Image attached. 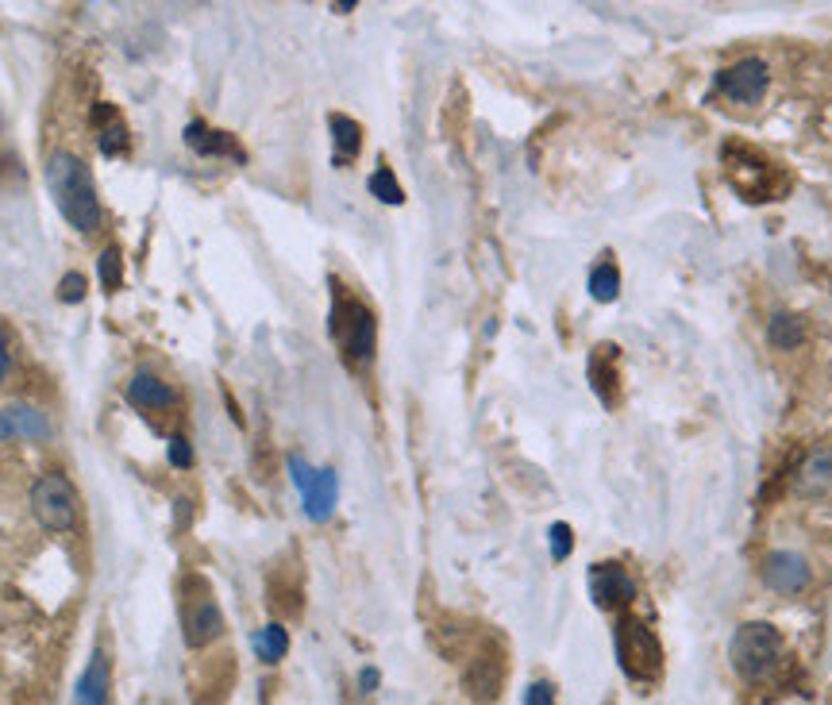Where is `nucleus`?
Listing matches in <instances>:
<instances>
[{"label":"nucleus","mask_w":832,"mask_h":705,"mask_svg":"<svg viewBox=\"0 0 832 705\" xmlns=\"http://www.w3.org/2000/svg\"><path fill=\"white\" fill-rule=\"evenodd\" d=\"M86 274H77V270H70L66 278L59 281V298L66 301V305H77V301H86Z\"/></svg>","instance_id":"nucleus-25"},{"label":"nucleus","mask_w":832,"mask_h":705,"mask_svg":"<svg viewBox=\"0 0 832 705\" xmlns=\"http://www.w3.org/2000/svg\"><path fill=\"white\" fill-rule=\"evenodd\" d=\"M47 186L54 193V204H59V213L74 224L77 231H101L104 224V209H101V197H97V186L89 178L86 162L77 159L70 151H54L51 162H47Z\"/></svg>","instance_id":"nucleus-1"},{"label":"nucleus","mask_w":832,"mask_h":705,"mask_svg":"<svg viewBox=\"0 0 832 705\" xmlns=\"http://www.w3.org/2000/svg\"><path fill=\"white\" fill-rule=\"evenodd\" d=\"M378 682H382V675L374 671V667H363V671H358V690H363V694H374Z\"/></svg>","instance_id":"nucleus-29"},{"label":"nucleus","mask_w":832,"mask_h":705,"mask_svg":"<svg viewBox=\"0 0 832 705\" xmlns=\"http://www.w3.org/2000/svg\"><path fill=\"white\" fill-rule=\"evenodd\" d=\"M764 582L774 594H798L809 587V563L798 552H771L764 559Z\"/></svg>","instance_id":"nucleus-9"},{"label":"nucleus","mask_w":832,"mask_h":705,"mask_svg":"<svg viewBox=\"0 0 832 705\" xmlns=\"http://www.w3.org/2000/svg\"><path fill=\"white\" fill-rule=\"evenodd\" d=\"M128 401L136 408H143V413H159V408H174V405H178V393L162 382V378L139 370V375L128 382Z\"/></svg>","instance_id":"nucleus-13"},{"label":"nucleus","mask_w":832,"mask_h":705,"mask_svg":"<svg viewBox=\"0 0 832 705\" xmlns=\"http://www.w3.org/2000/svg\"><path fill=\"white\" fill-rule=\"evenodd\" d=\"M9 366H12L9 343H4V336H0V382H4V375H9Z\"/></svg>","instance_id":"nucleus-30"},{"label":"nucleus","mask_w":832,"mask_h":705,"mask_svg":"<svg viewBox=\"0 0 832 705\" xmlns=\"http://www.w3.org/2000/svg\"><path fill=\"white\" fill-rule=\"evenodd\" d=\"M166 459H171L174 467H181V470L193 467V448H189L186 436H171V448H166Z\"/></svg>","instance_id":"nucleus-26"},{"label":"nucleus","mask_w":832,"mask_h":705,"mask_svg":"<svg viewBox=\"0 0 832 705\" xmlns=\"http://www.w3.org/2000/svg\"><path fill=\"white\" fill-rule=\"evenodd\" d=\"M782 652L786 647H782L779 629L767 625V620H747L729 640V659L744 679H767L782 663Z\"/></svg>","instance_id":"nucleus-3"},{"label":"nucleus","mask_w":832,"mask_h":705,"mask_svg":"<svg viewBox=\"0 0 832 705\" xmlns=\"http://www.w3.org/2000/svg\"><path fill=\"white\" fill-rule=\"evenodd\" d=\"M617 382H620L617 348H613V343H602V348L590 355V386H594V393L605 401V405H613V401H617L613 386H617Z\"/></svg>","instance_id":"nucleus-17"},{"label":"nucleus","mask_w":832,"mask_h":705,"mask_svg":"<svg viewBox=\"0 0 832 705\" xmlns=\"http://www.w3.org/2000/svg\"><path fill=\"white\" fill-rule=\"evenodd\" d=\"M794 490L802 498H821V493L832 490V451H814L802 459V467L794 470Z\"/></svg>","instance_id":"nucleus-12"},{"label":"nucleus","mask_w":832,"mask_h":705,"mask_svg":"<svg viewBox=\"0 0 832 705\" xmlns=\"http://www.w3.org/2000/svg\"><path fill=\"white\" fill-rule=\"evenodd\" d=\"M289 475H293V486H298L301 493L313 486V478H316V470L308 467V459L305 455H289Z\"/></svg>","instance_id":"nucleus-27"},{"label":"nucleus","mask_w":832,"mask_h":705,"mask_svg":"<svg viewBox=\"0 0 832 705\" xmlns=\"http://www.w3.org/2000/svg\"><path fill=\"white\" fill-rule=\"evenodd\" d=\"M112 697V671H109V659L101 652H93L89 659L86 675L77 679V697L74 705H109Z\"/></svg>","instance_id":"nucleus-14"},{"label":"nucleus","mask_w":832,"mask_h":705,"mask_svg":"<svg viewBox=\"0 0 832 705\" xmlns=\"http://www.w3.org/2000/svg\"><path fill=\"white\" fill-rule=\"evenodd\" d=\"M717 93H724L732 104H759L771 86V70L764 59H740L736 66L717 74Z\"/></svg>","instance_id":"nucleus-6"},{"label":"nucleus","mask_w":832,"mask_h":705,"mask_svg":"<svg viewBox=\"0 0 832 705\" xmlns=\"http://www.w3.org/2000/svg\"><path fill=\"white\" fill-rule=\"evenodd\" d=\"M767 336H771L774 351H798L802 343H806V324H802L794 313H774Z\"/></svg>","instance_id":"nucleus-19"},{"label":"nucleus","mask_w":832,"mask_h":705,"mask_svg":"<svg viewBox=\"0 0 832 705\" xmlns=\"http://www.w3.org/2000/svg\"><path fill=\"white\" fill-rule=\"evenodd\" d=\"M251 647H255V655L263 663H281L289 652V632L281 625H266V629H259L251 637Z\"/></svg>","instance_id":"nucleus-20"},{"label":"nucleus","mask_w":832,"mask_h":705,"mask_svg":"<svg viewBox=\"0 0 832 705\" xmlns=\"http://www.w3.org/2000/svg\"><path fill=\"white\" fill-rule=\"evenodd\" d=\"M181 632H186V644L189 647H209L224 632L220 605H216L209 594L186 597V605H181Z\"/></svg>","instance_id":"nucleus-8"},{"label":"nucleus","mask_w":832,"mask_h":705,"mask_svg":"<svg viewBox=\"0 0 832 705\" xmlns=\"http://www.w3.org/2000/svg\"><path fill=\"white\" fill-rule=\"evenodd\" d=\"M331 340L340 348V355L355 366H366L374 358V343H378V320L374 313L363 305L358 298L343 293L336 286V301H331V316H328Z\"/></svg>","instance_id":"nucleus-2"},{"label":"nucleus","mask_w":832,"mask_h":705,"mask_svg":"<svg viewBox=\"0 0 832 705\" xmlns=\"http://www.w3.org/2000/svg\"><path fill=\"white\" fill-rule=\"evenodd\" d=\"M31 513L47 532H70L77 525V490L66 475L51 470L31 486Z\"/></svg>","instance_id":"nucleus-5"},{"label":"nucleus","mask_w":832,"mask_h":705,"mask_svg":"<svg viewBox=\"0 0 832 705\" xmlns=\"http://www.w3.org/2000/svg\"><path fill=\"white\" fill-rule=\"evenodd\" d=\"M366 189H370L374 197L382 204H401L405 201V189L398 186V178H393L390 166H378V171L370 174V181H366Z\"/></svg>","instance_id":"nucleus-22"},{"label":"nucleus","mask_w":832,"mask_h":705,"mask_svg":"<svg viewBox=\"0 0 832 705\" xmlns=\"http://www.w3.org/2000/svg\"><path fill=\"white\" fill-rule=\"evenodd\" d=\"M547 540H552V559L563 563L570 552H575V532H570V525H552V532H547Z\"/></svg>","instance_id":"nucleus-24"},{"label":"nucleus","mask_w":832,"mask_h":705,"mask_svg":"<svg viewBox=\"0 0 832 705\" xmlns=\"http://www.w3.org/2000/svg\"><path fill=\"white\" fill-rule=\"evenodd\" d=\"M617 663L620 671L636 682H647L659 675L663 667V647L652 629H644V620L620 617L617 620Z\"/></svg>","instance_id":"nucleus-4"},{"label":"nucleus","mask_w":832,"mask_h":705,"mask_svg":"<svg viewBox=\"0 0 832 705\" xmlns=\"http://www.w3.org/2000/svg\"><path fill=\"white\" fill-rule=\"evenodd\" d=\"M328 128H331V143H336V166H343V162H351L358 151H363V128H358L351 116L331 112Z\"/></svg>","instance_id":"nucleus-18"},{"label":"nucleus","mask_w":832,"mask_h":705,"mask_svg":"<svg viewBox=\"0 0 832 705\" xmlns=\"http://www.w3.org/2000/svg\"><path fill=\"white\" fill-rule=\"evenodd\" d=\"M525 705H555V687L552 682H532L525 690Z\"/></svg>","instance_id":"nucleus-28"},{"label":"nucleus","mask_w":832,"mask_h":705,"mask_svg":"<svg viewBox=\"0 0 832 705\" xmlns=\"http://www.w3.org/2000/svg\"><path fill=\"white\" fill-rule=\"evenodd\" d=\"M305 513H308V520H328L331 513H336V498H340V478H336V470H316V478H313V486H308L305 493Z\"/></svg>","instance_id":"nucleus-15"},{"label":"nucleus","mask_w":832,"mask_h":705,"mask_svg":"<svg viewBox=\"0 0 832 705\" xmlns=\"http://www.w3.org/2000/svg\"><path fill=\"white\" fill-rule=\"evenodd\" d=\"M93 128L101 131L97 136V143H101V154H109V159H116V154H128V128H124V119H119V112L112 109V104H97L93 109Z\"/></svg>","instance_id":"nucleus-16"},{"label":"nucleus","mask_w":832,"mask_h":705,"mask_svg":"<svg viewBox=\"0 0 832 705\" xmlns=\"http://www.w3.org/2000/svg\"><path fill=\"white\" fill-rule=\"evenodd\" d=\"M51 420L31 405H9L0 408V440H47Z\"/></svg>","instance_id":"nucleus-11"},{"label":"nucleus","mask_w":832,"mask_h":705,"mask_svg":"<svg viewBox=\"0 0 832 705\" xmlns=\"http://www.w3.org/2000/svg\"><path fill=\"white\" fill-rule=\"evenodd\" d=\"M590 597L597 602V609H620L636 597V578L620 563H597L590 567Z\"/></svg>","instance_id":"nucleus-7"},{"label":"nucleus","mask_w":832,"mask_h":705,"mask_svg":"<svg viewBox=\"0 0 832 705\" xmlns=\"http://www.w3.org/2000/svg\"><path fill=\"white\" fill-rule=\"evenodd\" d=\"M101 281H104V289H112V293H116L119 281H124V263H119L116 247H109V251L101 255Z\"/></svg>","instance_id":"nucleus-23"},{"label":"nucleus","mask_w":832,"mask_h":705,"mask_svg":"<svg viewBox=\"0 0 832 705\" xmlns=\"http://www.w3.org/2000/svg\"><path fill=\"white\" fill-rule=\"evenodd\" d=\"M186 147L189 151H197L201 159H228V162H243V147L236 143V136H228V131L220 128H209L204 119H193L186 128Z\"/></svg>","instance_id":"nucleus-10"},{"label":"nucleus","mask_w":832,"mask_h":705,"mask_svg":"<svg viewBox=\"0 0 832 705\" xmlns=\"http://www.w3.org/2000/svg\"><path fill=\"white\" fill-rule=\"evenodd\" d=\"M620 293V270L613 263H597L590 270V298L594 301H617Z\"/></svg>","instance_id":"nucleus-21"}]
</instances>
